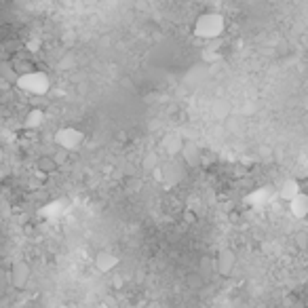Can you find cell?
<instances>
[{"mask_svg": "<svg viewBox=\"0 0 308 308\" xmlns=\"http://www.w3.org/2000/svg\"><path fill=\"white\" fill-rule=\"evenodd\" d=\"M224 30H226V19L220 13H203V15L196 17L194 21V32L196 38H201V40H215V38H220L224 34Z\"/></svg>", "mask_w": 308, "mask_h": 308, "instance_id": "obj_1", "label": "cell"}, {"mask_svg": "<svg viewBox=\"0 0 308 308\" xmlns=\"http://www.w3.org/2000/svg\"><path fill=\"white\" fill-rule=\"evenodd\" d=\"M15 87L25 95H34V97H42L51 91V78L40 70H30L25 74H19L15 80Z\"/></svg>", "mask_w": 308, "mask_h": 308, "instance_id": "obj_2", "label": "cell"}, {"mask_svg": "<svg viewBox=\"0 0 308 308\" xmlns=\"http://www.w3.org/2000/svg\"><path fill=\"white\" fill-rule=\"evenodd\" d=\"M55 144L59 146L61 150H78L82 144H85V133L76 127H61L59 131L55 133Z\"/></svg>", "mask_w": 308, "mask_h": 308, "instance_id": "obj_3", "label": "cell"}, {"mask_svg": "<svg viewBox=\"0 0 308 308\" xmlns=\"http://www.w3.org/2000/svg\"><path fill=\"white\" fill-rule=\"evenodd\" d=\"M30 274H32V268H30L28 262H23V260L13 262V266H11V283L15 285L17 289H23V287L28 285Z\"/></svg>", "mask_w": 308, "mask_h": 308, "instance_id": "obj_4", "label": "cell"}, {"mask_svg": "<svg viewBox=\"0 0 308 308\" xmlns=\"http://www.w3.org/2000/svg\"><path fill=\"white\" fill-rule=\"evenodd\" d=\"M234 264H236V258L230 249H222L217 253V260H215V270L222 274V277H230L234 270Z\"/></svg>", "mask_w": 308, "mask_h": 308, "instance_id": "obj_5", "label": "cell"}, {"mask_svg": "<svg viewBox=\"0 0 308 308\" xmlns=\"http://www.w3.org/2000/svg\"><path fill=\"white\" fill-rule=\"evenodd\" d=\"M47 123V112L42 110V108H32L28 110V114L23 116V129H38V127H42Z\"/></svg>", "mask_w": 308, "mask_h": 308, "instance_id": "obj_6", "label": "cell"}, {"mask_svg": "<svg viewBox=\"0 0 308 308\" xmlns=\"http://www.w3.org/2000/svg\"><path fill=\"white\" fill-rule=\"evenodd\" d=\"M179 156H182V160L188 167H196L198 163H201V148H198L194 142H184Z\"/></svg>", "mask_w": 308, "mask_h": 308, "instance_id": "obj_7", "label": "cell"}, {"mask_svg": "<svg viewBox=\"0 0 308 308\" xmlns=\"http://www.w3.org/2000/svg\"><path fill=\"white\" fill-rule=\"evenodd\" d=\"M95 266H97L99 272H112L114 268L118 266V258L112 251H99L97 258H95Z\"/></svg>", "mask_w": 308, "mask_h": 308, "instance_id": "obj_8", "label": "cell"}, {"mask_svg": "<svg viewBox=\"0 0 308 308\" xmlns=\"http://www.w3.org/2000/svg\"><path fill=\"white\" fill-rule=\"evenodd\" d=\"M57 169H59V165H57V160L53 156H49V154L38 156V160H36V173H40L42 177L53 175V173H57Z\"/></svg>", "mask_w": 308, "mask_h": 308, "instance_id": "obj_9", "label": "cell"}, {"mask_svg": "<svg viewBox=\"0 0 308 308\" xmlns=\"http://www.w3.org/2000/svg\"><path fill=\"white\" fill-rule=\"evenodd\" d=\"M289 207H291V213L302 220V217L308 215V196L304 194V192H300L298 196H293L289 201Z\"/></svg>", "mask_w": 308, "mask_h": 308, "instance_id": "obj_10", "label": "cell"}, {"mask_svg": "<svg viewBox=\"0 0 308 308\" xmlns=\"http://www.w3.org/2000/svg\"><path fill=\"white\" fill-rule=\"evenodd\" d=\"M17 76H19V74H17V70L13 68V63H11V61H0V80L15 85Z\"/></svg>", "mask_w": 308, "mask_h": 308, "instance_id": "obj_11", "label": "cell"}, {"mask_svg": "<svg viewBox=\"0 0 308 308\" xmlns=\"http://www.w3.org/2000/svg\"><path fill=\"white\" fill-rule=\"evenodd\" d=\"M300 192H302V190H300V184L296 182V179H287V182L281 186V192H279V194L283 196L285 201H291V198L298 196Z\"/></svg>", "mask_w": 308, "mask_h": 308, "instance_id": "obj_12", "label": "cell"}, {"mask_svg": "<svg viewBox=\"0 0 308 308\" xmlns=\"http://www.w3.org/2000/svg\"><path fill=\"white\" fill-rule=\"evenodd\" d=\"M11 63H13V68L17 70V74H25V72H30V70H36L32 57H15V59H11Z\"/></svg>", "mask_w": 308, "mask_h": 308, "instance_id": "obj_13", "label": "cell"}, {"mask_svg": "<svg viewBox=\"0 0 308 308\" xmlns=\"http://www.w3.org/2000/svg\"><path fill=\"white\" fill-rule=\"evenodd\" d=\"M163 146H165V150L171 154V156H175V154H179L182 152V146H184V139H179L177 135H169V137H165V142H163Z\"/></svg>", "mask_w": 308, "mask_h": 308, "instance_id": "obj_14", "label": "cell"}, {"mask_svg": "<svg viewBox=\"0 0 308 308\" xmlns=\"http://www.w3.org/2000/svg\"><path fill=\"white\" fill-rule=\"evenodd\" d=\"M2 110H4V108H2V101H0V116H2Z\"/></svg>", "mask_w": 308, "mask_h": 308, "instance_id": "obj_15", "label": "cell"}]
</instances>
